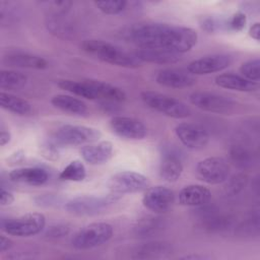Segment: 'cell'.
<instances>
[{
	"label": "cell",
	"mask_w": 260,
	"mask_h": 260,
	"mask_svg": "<svg viewBox=\"0 0 260 260\" xmlns=\"http://www.w3.org/2000/svg\"><path fill=\"white\" fill-rule=\"evenodd\" d=\"M128 38L139 49H159L182 55L196 45L198 35L195 29L187 26L140 22L129 29Z\"/></svg>",
	"instance_id": "1"
},
{
	"label": "cell",
	"mask_w": 260,
	"mask_h": 260,
	"mask_svg": "<svg viewBox=\"0 0 260 260\" xmlns=\"http://www.w3.org/2000/svg\"><path fill=\"white\" fill-rule=\"evenodd\" d=\"M80 47L86 54L111 65L124 68H137L142 64V62L134 53L124 51L121 48L106 41L88 39L84 40Z\"/></svg>",
	"instance_id": "2"
},
{
	"label": "cell",
	"mask_w": 260,
	"mask_h": 260,
	"mask_svg": "<svg viewBox=\"0 0 260 260\" xmlns=\"http://www.w3.org/2000/svg\"><path fill=\"white\" fill-rule=\"evenodd\" d=\"M122 195L110 192L107 195L76 196L68 200L64 208L67 212L77 216H91L103 212L112 204L118 202Z\"/></svg>",
	"instance_id": "3"
},
{
	"label": "cell",
	"mask_w": 260,
	"mask_h": 260,
	"mask_svg": "<svg viewBox=\"0 0 260 260\" xmlns=\"http://www.w3.org/2000/svg\"><path fill=\"white\" fill-rule=\"evenodd\" d=\"M141 101L153 111L174 119H185L191 115V109L182 101L153 90L140 92Z\"/></svg>",
	"instance_id": "4"
},
{
	"label": "cell",
	"mask_w": 260,
	"mask_h": 260,
	"mask_svg": "<svg viewBox=\"0 0 260 260\" xmlns=\"http://www.w3.org/2000/svg\"><path fill=\"white\" fill-rule=\"evenodd\" d=\"M113 225L108 222H91L73 235L71 245L77 250L92 249L106 244L113 237Z\"/></svg>",
	"instance_id": "5"
},
{
	"label": "cell",
	"mask_w": 260,
	"mask_h": 260,
	"mask_svg": "<svg viewBox=\"0 0 260 260\" xmlns=\"http://www.w3.org/2000/svg\"><path fill=\"white\" fill-rule=\"evenodd\" d=\"M46 225V217L41 212H29L23 215L1 219V229L14 237H30L40 234Z\"/></svg>",
	"instance_id": "6"
},
{
	"label": "cell",
	"mask_w": 260,
	"mask_h": 260,
	"mask_svg": "<svg viewBox=\"0 0 260 260\" xmlns=\"http://www.w3.org/2000/svg\"><path fill=\"white\" fill-rule=\"evenodd\" d=\"M102 136L99 129L84 126V125H74L65 124L60 126L52 138L62 147L68 145H85L98 141Z\"/></svg>",
	"instance_id": "7"
},
{
	"label": "cell",
	"mask_w": 260,
	"mask_h": 260,
	"mask_svg": "<svg viewBox=\"0 0 260 260\" xmlns=\"http://www.w3.org/2000/svg\"><path fill=\"white\" fill-rule=\"evenodd\" d=\"M150 185L148 178L134 171H121L114 174L107 182L110 192L124 195L145 191Z\"/></svg>",
	"instance_id": "8"
},
{
	"label": "cell",
	"mask_w": 260,
	"mask_h": 260,
	"mask_svg": "<svg viewBox=\"0 0 260 260\" xmlns=\"http://www.w3.org/2000/svg\"><path fill=\"white\" fill-rule=\"evenodd\" d=\"M199 179L207 184L216 185L225 182L230 175V165L221 156H209L201 159L196 166Z\"/></svg>",
	"instance_id": "9"
},
{
	"label": "cell",
	"mask_w": 260,
	"mask_h": 260,
	"mask_svg": "<svg viewBox=\"0 0 260 260\" xmlns=\"http://www.w3.org/2000/svg\"><path fill=\"white\" fill-rule=\"evenodd\" d=\"M189 101L196 108L215 114H228L235 108V102L230 98L206 90L192 92Z\"/></svg>",
	"instance_id": "10"
},
{
	"label": "cell",
	"mask_w": 260,
	"mask_h": 260,
	"mask_svg": "<svg viewBox=\"0 0 260 260\" xmlns=\"http://www.w3.org/2000/svg\"><path fill=\"white\" fill-rule=\"evenodd\" d=\"M175 134L181 143L189 149H201L209 142V134L199 124L183 122L175 127Z\"/></svg>",
	"instance_id": "11"
},
{
	"label": "cell",
	"mask_w": 260,
	"mask_h": 260,
	"mask_svg": "<svg viewBox=\"0 0 260 260\" xmlns=\"http://www.w3.org/2000/svg\"><path fill=\"white\" fill-rule=\"evenodd\" d=\"M175 203V193L166 186L148 187L142 197V204L154 213L167 212Z\"/></svg>",
	"instance_id": "12"
},
{
	"label": "cell",
	"mask_w": 260,
	"mask_h": 260,
	"mask_svg": "<svg viewBox=\"0 0 260 260\" xmlns=\"http://www.w3.org/2000/svg\"><path fill=\"white\" fill-rule=\"evenodd\" d=\"M113 132L128 140H141L147 134L145 125L138 119L127 116H114L110 120Z\"/></svg>",
	"instance_id": "13"
},
{
	"label": "cell",
	"mask_w": 260,
	"mask_h": 260,
	"mask_svg": "<svg viewBox=\"0 0 260 260\" xmlns=\"http://www.w3.org/2000/svg\"><path fill=\"white\" fill-rule=\"evenodd\" d=\"M232 63V58L225 54L204 56L191 61L187 65V71L195 75H207L226 69Z\"/></svg>",
	"instance_id": "14"
},
{
	"label": "cell",
	"mask_w": 260,
	"mask_h": 260,
	"mask_svg": "<svg viewBox=\"0 0 260 260\" xmlns=\"http://www.w3.org/2000/svg\"><path fill=\"white\" fill-rule=\"evenodd\" d=\"M183 162L180 153L172 147H164L160 154L158 173L160 178L169 183L179 180L183 173Z\"/></svg>",
	"instance_id": "15"
},
{
	"label": "cell",
	"mask_w": 260,
	"mask_h": 260,
	"mask_svg": "<svg viewBox=\"0 0 260 260\" xmlns=\"http://www.w3.org/2000/svg\"><path fill=\"white\" fill-rule=\"evenodd\" d=\"M155 81L161 86L171 88L190 87L196 83L193 74L184 69L165 68L159 70L155 75Z\"/></svg>",
	"instance_id": "16"
},
{
	"label": "cell",
	"mask_w": 260,
	"mask_h": 260,
	"mask_svg": "<svg viewBox=\"0 0 260 260\" xmlns=\"http://www.w3.org/2000/svg\"><path fill=\"white\" fill-rule=\"evenodd\" d=\"M113 151L114 146L112 142L103 140L83 145L79 153L84 161L92 166H98L109 161L113 156Z\"/></svg>",
	"instance_id": "17"
},
{
	"label": "cell",
	"mask_w": 260,
	"mask_h": 260,
	"mask_svg": "<svg viewBox=\"0 0 260 260\" xmlns=\"http://www.w3.org/2000/svg\"><path fill=\"white\" fill-rule=\"evenodd\" d=\"M2 62L10 67L43 70L48 67V61L39 56L22 51H11L3 56Z\"/></svg>",
	"instance_id": "18"
},
{
	"label": "cell",
	"mask_w": 260,
	"mask_h": 260,
	"mask_svg": "<svg viewBox=\"0 0 260 260\" xmlns=\"http://www.w3.org/2000/svg\"><path fill=\"white\" fill-rule=\"evenodd\" d=\"M8 176L10 181L14 183L29 186H41L45 184L49 179L47 171L38 167L14 169L9 173Z\"/></svg>",
	"instance_id": "19"
},
{
	"label": "cell",
	"mask_w": 260,
	"mask_h": 260,
	"mask_svg": "<svg viewBox=\"0 0 260 260\" xmlns=\"http://www.w3.org/2000/svg\"><path fill=\"white\" fill-rule=\"evenodd\" d=\"M211 198L210 190L198 184H192L185 186L179 193V202L184 206L198 207L205 205Z\"/></svg>",
	"instance_id": "20"
},
{
	"label": "cell",
	"mask_w": 260,
	"mask_h": 260,
	"mask_svg": "<svg viewBox=\"0 0 260 260\" xmlns=\"http://www.w3.org/2000/svg\"><path fill=\"white\" fill-rule=\"evenodd\" d=\"M214 82L219 87L243 92H251L259 87V82L248 80L242 75L234 73L218 74L215 77Z\"/></svg>",
	"instance_id": "21"
},
{
	"label": "cell",
	"mask_w": 260,
	"mask_h": 260,
	"mask_svg": "<svg viewBox=\"0 0 260 260\" xmlns=\"http://www.w3.org/2000/svg\"><path fill=\"white\" fill-rule=\"evenodd\" d=\"M172 253V246L167 242H146L136 246L132 252L133 259H156L168 257Z\"/></svg>",
	"instance_id": "22"
},
{
	"label": "cell",
	"mask_w": 260,
	"mask_h": 260,
	"mask_svg": "<svg viewBox=\"0 0 260 260\" xmlns=\"http://www.w3.org/2000/svg\"><path fill=\"white\" fill-rule=\"evenodd\" d=\"M85 83L92 89L96 100L103 99L108 102H123L126 100V93L120 87L107 81L98 79H85Z\"/></svg>",
	"instance_id": "23"
},
{
	"label": "cell",
	"mask_w": 260,
	"mask_h": 260,
	"mask_svg": "<svg viewBox=\"0 0 260 260\" xmlns=\"http://www.w3.org/2000/svg\"><path fill=\"white\" fill-rule=\"evenodd\" d=\"M134 54L142 63L174 64L181 59V54L159 49H138Z\"/></svg>",
	"instance_id": "24"
},
{
	"label": "cell",
	"mask_w": 260,
	"mask_h": 260,
	"mask_svg": "<svg viewBox=\"0 0 260 260\" xmlns=\"http://www.w3.org/2000/svg\"><path fill=\"white\" fill-rule=\"evenodd\" d=\"M51 104L56 109L71 115L82 116L87 113V105L73 95L69 94H56L51 99Z\"/></svg>",
	"instance_id": "25"
},
{
	"label": "cell",
	"mask_w": 260,
	"mask_h": 260,
	"mask_svg": "<svg viewBox=\"0 0 260 260\" xmlns=\"http://www.w3.org/2000/svg\"><path fill=\"white\" fill-rule=\"evenodd\" d=\"M165 226V220L157 215H145L139 218L134 228V235L138 238H149L157 235Z\"/></svg>",
	"instance_id": "26"
},
{
	"label": "cell",
	"mask_w": 260,
	"mask_h": 260,
	"mask_svg": "<svg viewBox=\"0 0 260 260\" xmlns=\"http://www.w3.org/2000/svg\"><path fill=\"white\" fill-rule=\"evenodd\" d=\"M0 106L2 109L20 116L29 115L32 111L31 105L26 100L6 91L0 92Z\"/></svg>",
	"instance_id": "27"
},
{
	"label": "cell",
	"mask_w": 260,
	"mask_h": 260,
	"mask_svg": "<svg viewBox=\"0 0 260 260\" xmlns=\"http://www.w3.org/2000/svg\"><path fill=\"white\" fill-rule=\"evenodd\" d=\"M58 86L65 91H68L74 95L84 98L86 100H96V96L92 89L85 83L84 80L82 81H75L71 79H61L57 82Z\"/></svg>",
	"instance_id": "28"
},
{
	"label": "cell",
	"mask_w": 260,
	"mask_h": 260,
	"mask_svg": "<svg viewBox=\"0 0 260 260\" xmlns=\"http://www.w3.org/2000/svg\"><path fill=\"white\" fill-rule=\"evenodd\" d=\"M27 82V76L15 70H2L0 72L1 89L15 90L23 87Z\"/></svg>",
	"instance_id": "29"
},
{
	"label": "cell",
	"mask_w": 260,
	"mask_h": 260,
	"mask_svg": "<svg viewBox=\"0 0 260 260\" xmlns=\"http://www.w3.org/2000/svg\"><path fill=\"white\" fill-rule=\"evenodd\" d=\"M230 159L235 167L245 170L252 166L253 154L246 146L242 144H234L230 148Z\"/></svg>",
	"instance_id": "30"
},
{
	"label": "cell",
	"mask_w": 260,
	"mask_h": 260,
	"mask_svg": "<svg viewBox=\"0 0 260 260\" xmlns=\"http://www.w3.org/2000/svg\"><path fill=\"white\" fill-rule=\"evenodd\" d=\"M86 177V170L84 165L80 160L70 161L60 173L59 178L63 181H72L80 182L83 181Z\"/></svg>",
	"instance_id": "31"
},
{
	"label": "cell",
	"mask_w": 260,
	"mask_h": 260,
	"mask_svg": "<svg viewBox=\"0 0 260 260\" xmlns=\"http://www.w3.org/2000/svg\"><path fill=\"white\" fill-rule=\"evenodd\" d=\"M202 225L204 229L211 232H220L230 229L233 224V219L230 216L211 214L205 218Z\"/></svg>",
	"instance_id": "32"
},
{
	"label": "cell",
	"mask_w": 260,
	"mask_h": 260,
	"mask_svg": "<svg viewBox=\"0 0 260 260\" xmlns=\"http://www.w3.org/2000/svg\"><path fill=\"white\" fill-rule=\"evenodd\" d=\"M240 72L243 77L248 80L259 82L260 79V60L258 58L244 62L240 67Z\"/></svg>",
	"instance_id": "33"
},
{
	"label": "cell",
	"mask_w": 260,
	"mask_h": 260,
	"mask_svg": "<svg viewBox=\"0 0 260 260\" xmlns=\"http://www.w3.org/2000/svg\"><path fill=\"white\" fill-rule=\"evenodd\" d=\"M94 5L96 8L105 14L116 15L125 10L127 6L126 1L122 0H107V1H95Z\"/></svg>",
	"instance_id": "34"
},
{
	"label": "cell",
	"mask_w": 260,
	"mask_h": 260,
	"mask_svg": "<svg viewBox=\"0 0 260 260\" xmlns=\"http://www.w3.org/2000/svg\"><path fill=\"white\" fill-rule=\"evenodd\" d=\"M247 17L242 11H238L225 19V30L229 31H242L246 27Z\"/></svg>",
	"instance_id": "35"
},
{
	"label": "cell",
	"mask_w": 260,
	"mask_h": 260,
	"mask_svg": "<svg viewBox=\"0 0 260 260\" xmlns=\"http://www.w3.org/2000/svg\"><path fill=\"white\" fill-rule=\"evenodd\" d=\"M226 186H225V192L230 195H236L240 193L247 185L248 177L245 174H238L231 178L230 180H226Z\"/></svg>",
	"instance_id": "36"
},
{
	"label": "cell",
	"mask_w": 260,
	"mask_h": 260,
	"mask_svg": "<svg viewBox=\"0 0 260 260\" xmlns=\"http://www.w3.org/2000/svg\"><path fill=\"white\" fill-rule=\"evenodd\" d=\"M201 26L204 30L214 32L217 30H225V19L217 18L214 16H205L202 18Z\"/></svg>",
	"instance_id": "37"
},
{
	"label": "cell",
	"mask_w": 260,
	"mask_h": 260,
	"mask_svg": "<svg viewBox=\"0 0 260 260\" xmlns=\"http://www.w3.org/2000/svg\"><path fill=\"white\" fill-rule=\"evenodd\" d=\"M70 232V226L66 223H54L47 228L45 236L50 239H59L67 236Z\"/></svg>",
	"instance_id": "38"
},
{
	"label": "cell",
	"mask_w": 260,
	"mask_h": 260,
	"mask_svg": "<svg viewBox=\"0 0 260 260\" xmlns=\"http://www.w3.org/2000/svg\"><path fill=\"white\" fill-rule=\"evenodd\" d=\"M60 147L61 146L53 138H50L42 145V154L47 159H56L58 157Z\"/></svg>",
	"instance_id": "39"
},
{
	"label": "cell",
	"mask_w": 260,
	"mask_h": 260,
	"mask_svg": "<svg viewBox=\"0 0 260 260\" xmlns=\"http://www.w3.org/2000/svg\"><path fill=\"white\" fill-rule=\"evenodd\" d=\"M13 201H14L13 194L9 190H6L4 187H1V190H0V205L1 206H8V205L12 204Z\"/></svg>",
	"instance_id": "40"
},
{
	"label": "cell",
	"mask_w": 260,
	"mask_h": 260,
	"mask_svg": "<svg viewBox=\"0 0 260 260\" xmlns=\"http://www.w3.org/2000/svg\"><path fill=\"white\" fill-rule=\"evenodd\" d=\"M35 200H36L37 203H39V205L49 206V205L54 204L56 201H58V198L54 195L47 194V195H40V196L36 197Z\"/></svg>",
	"instance_id": "41"
},
{
	"label": "cell",
	"mask_w": 260,
	"mask_h": 260,
	"mask_svg": "<svg viewBox=\"0 0 260 260\" xmlns=\"http://www.w3.org/2000/svg\"><path fill=\"white\" fill-rule=\"evenodd\" d=\"M12 245H13V242L8 237H5L3 235L0 237V252L1 253H4V252L8 251L9 249H11Z\"/></svg>",
	"instance_id": "42"
},
{
	"label": "cell",
	"mask_w": 260,
	"mask_h": 260,
	"mask_svg": "<svg viewBox=\"0 0 260 260\" xmlns=\"http://www.w3.org/2000/svg\"><path fill=\"white\" fill-rule=\"evenodd\" d=\"M249 36L254 39L255 41H259L260 40V23L259 22H255L253 23L250 28H249Z\"/></svg>",
	"instance_id": "43"
},
{
	"label": "cell",
	"mask_w": 260,
	"mask_h": 260,
	"mask_svg": "<svg viewBox=\"0 0 260 260\" xmlns=\"http://www.w3.org/2000/svg\"><path fill=\"white\" fill-rule=\"evenodd\" d=\"M11 139V134L7 129H4L3 127H1V131H0V145L4 146L5 144H7Z\"/></svg>",
	"instance_id": "44"
},
{
	"label": "cell",
	"mask_w": 260,
	"mask_h": 260,
	"mask_svg": "<svg viewBox=\"0 0 260 260\" xmlns=\"http://www.w3.org/2000/svg\"><path fill=\"white\" fill-rule=\"evenodd\" d=\"M209 256L206 255H200V254H190L182 257L181 259H186V260H204V259H209Z\"/></svg>",
	"instance_id": "45"
}]
</instances>
